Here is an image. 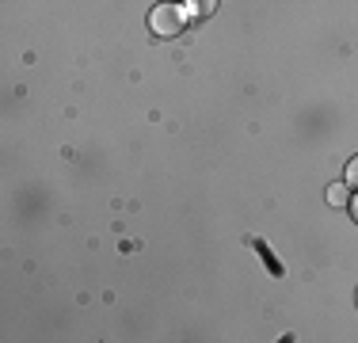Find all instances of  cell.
Here are the masks:
<instances>
[{
  "mask_svg": "<svg viewBox=\"0 0 358 343\" xmlns=\"http://www.w3.org/2000/svg\"><path fill=\"white\" fill-rule=\"evenodd\" d=\"M351 199H347V183H331L328 187V206H347Z\"/></svg>",
  "mask_w": 358,
  "mask_h": 343,
  "instance_id": "2",
  "label": "cell"
},
{
  "mask_svg": "<svg viewBox=\"0 0 358 343\" xmlns=\"http://www.w3.org/2000/svg\"><path fill=\"white\" fill-rule=\"evenodd\" d=\"M351 210H355V221H358V199H355V202H351Z\"/></svg>",
  "mask_w": 358,
  "mask_h": 343,
  "instance_id": "4",
  "label": "cell"
},
{
  "mask_svg": "<svg viewBox=\"0 0 358 343\" xmlns=\"http://www.w3.org/2000/svg\"><path fill=\"white\" fill-rule=\"evenodd\" d=\"M183 20H187V12L179 4H157L149 12V31L157 34V38H176V34L183 31Z\"/></svg>",
  "mask_w": 358,
  "mask_h": 343,
  "instance_id": "1",
  "label": "cell"
},
{
  "mask_svg": "<svg viewBox=\"0 0 358 343\" xmlns=\"http://www.w3.org/2000/svg\"><path fill=\"white\" fill-rule=\"evenodd\" d=\"M355 302H358V294H355Z\"/></svg>",
  "mask_w": 358,
  "mask_h": 343,
  "instance_id": "5",
  "label": "cell"
},
{
  "mask_svg": "<svg viewBox=\"0 0 358 343\" xmlns=\"http://www.w3.org/2000/svg\"><path fill=\"white\" fill-rule=\"evenodd\" d=\"M343 179H347V187H358V157H355V160H347Z\"/></svg>",
  "mask_w": 358,
  "mask_h": 343,
  "instance_id": "3",
  "label": "cell"
}]
</instances>
